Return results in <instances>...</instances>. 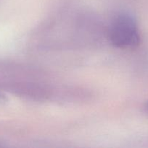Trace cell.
Instances as JSON below:
<instances>
[{"label":"cell","mask_w":148,"mask_h":148,"mask_svg":"<svg viewBox=\"0 0 148 148\" xmlns=\"http://www.w3.org/2000/svg\"><path fill=\"white\" fill-rule=\"evenodd\" d=\"M112 44L120 49H133L140 42V34L136 20L127 14H121L114 19L109 30Z\"/></svg>","instance_id":"obj_1"},{"label":"cell","mask_w":148,"mask_h":148,"mask_svg":"<svg viewBox=\"0 0 148 148\" xmlns=\"http://www.w3.org/2000/svg\"><path fill=\"white\" fill-rule=\"evenodd\" d=\"M145 109H146V111L148 112V102L147 103L146 105H145Z\"/></svg>","instance_id":"obj_2"}]
</instances>
